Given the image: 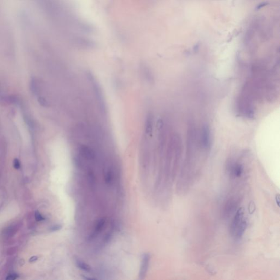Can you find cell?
Returning <instances> with one entry per match:
<instances>
[{
	"instance_id": "cell-7",
	"label": "cell",
	"mask_w": 280,
	"mask_h": 280,
	"mask_svg": "<svg viewBox=\"0 0 280 280\" xmlns=\"http://www.w3.org/2000/svg\"><path fill=\"white\" fill-rule=\"evenodd\" d=\"M149 257L148 255H145L142 260V266L140 270V276H142L145 275V273L148 268V263H149Z\"/></svg>"
},
{
	"instance_id": "cell-10",
	"label": "cell",
	"mask_w": 280,
	"mask_h": 280,
	"mask_svg": "<svg viewBox=\"0 0 280 280\" xmlns=\"http://www.w3.org/2000/svg\"><path fill=\"white\" fill-rule=\"evenodd\" d=\"M20 162H19V161L18 159H15L14 161V167L16 169H18L20 167Z\"/></svg>"
},
{
	"instance_id": "cell-2",
	"label": "cell",
	"mask_w": 280,
	"mask_h": 280,
	"mask_svg": "<svg viewBox=\"0 0 280 280\" xmlns=\"http://www.w3.org/2000/svg\"><path fill=\"white\" fill-rule=\"evenodd\" d=\"M87 77L91 84L93 91L95 96L100 110L102 114L106 115L107 113L106 104L100 85H99L97 80L94 77L93 74L90 72H87Z\"/></svg>"
},
{
	"instance_id": "cell-1",
	"label": "cell",
	"mask_w": 280,
	"mask_h": 280,
	"mask_svg": "<svg viewBox=\"0 0 280 280\" xmlns=\"http://www.w3.org/2000/svg\"><path fill=\"white\" fill-rule=\"evenodd\" d=\"M247 226L246 220L244 218V211L242 208H239L234 218L230 227V232L236 239L242 237Z\"/></svg>"
},
{
	"instance_id": "cell-9",
	"label": "cell",
	"mask_w": 280,
	"mask_h": 280,
	"mask_svg": "<svg viewBox=\"0 0 280 280\" xmlns=\"http://www.w3.org/2000/svg\"><path fill=\"white\" fill-rule=\"evenodd\" d=\"M35 217H36V220H37V221H41V220H44L43 217H42V216L38 212H36V214H35Z\"/></svg>"
},
{
	"instance_id": "cell-8",
	"label": "cell",
	"mask_w": 280,
	"mask_h": 280,
	"mask_svg": "<svg viewBox=\"0 0 280 280\" xmlns=\"http://www.w3.org/2000/svg\"><path fill=\"white\" fill-rule=\"evenodd\" d=\"M76 263L77 264L78 267L79 268H81V269H82V270L85 271H87L88 273H90V267H89L88 265H87L85 263L82 262L81 261H77Z\"/></svg>"
},
{
	"instance_id": "cell-5",
	"label": "cell",
	"mask_w": 280,
	"mask_h": 280,
	"mask_svg": "<svg viewBox=\"0 0 280 280\" xmlns=\"http://www.w3.org/2000/svg\"><path fill=\"white\" fill-rule=\"evenodd\" d=\"M229 171L233 177L238 178L242 175L243 172V167L242 165L239 163L231 164L229 167Z\"/></svg>"
},
{
	"instance_id": "cell-3",
	"label": "cell",
	"mask_w": 280,
	"mask_h": 280,
	"mask_svg": "<svg viewBox=\"0 0 280 280\" xmlns=\"http://www.w3.org/2000/svg\"><path fill=\"white\" fill-rule=\"evenodd\" d=\"M201 143L202 147L208 149L210 146V129L207 125L202 126L201 134Z\"/></svg>"
},
{
	"instance_id": "cell-4",
	"label": "cell",
	"mask_w": 280,
	"mask_h": 280,
	"mask_svg": "<svg viewBox=\"0 0 280 280\" xmlns=\"http://www.w3.org/2000/svg\"><path fill=\"white\" fill-rule=\"evenodd\" d=\"M154 126V116L152 113H148L146 116L145 119V132L144 134L149 137H151L153 134Z\"/></svg>"
},
{
	"instance_id": "cell-6",
	"label": "cell",
	"mask_w": 280,
	"mask_h": 280,
	"mask_svg": "<svg viewBox=\"0 0 280 280\" xmlns=\"http://www.w3.org/2000/svg\"><path fill=\"white\" fill-rule=\"evenodd\" d=\"M141 69L142 74L143 76V77L145 78V79L148 82H153V77L152 75V73L148 67L145 65V64H143L141 67Z\"/></svg>"
}]
</instances>
